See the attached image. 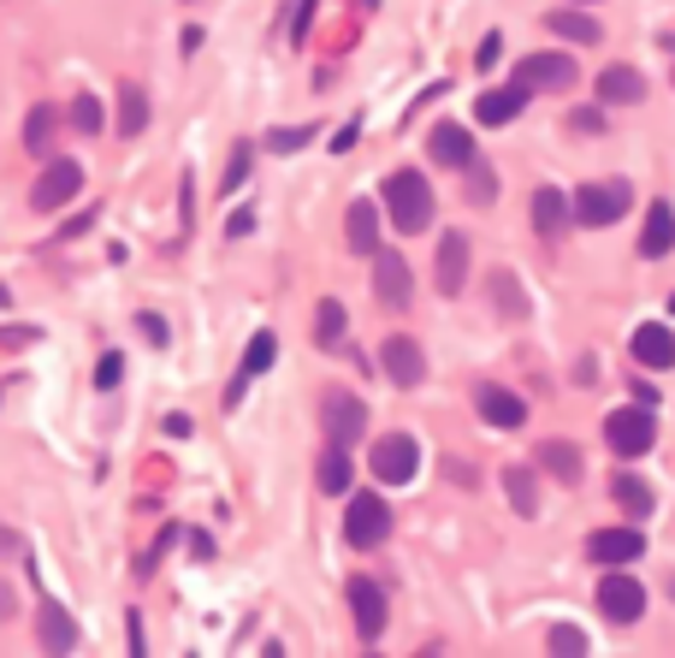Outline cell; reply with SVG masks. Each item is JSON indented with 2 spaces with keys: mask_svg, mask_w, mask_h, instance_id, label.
I'll return each mask as SVG.
<instances>
[{
  "mask_svg": "<svg viewBox=\"0 0 675 658\" xmlns=\"http://www.w3.org/2000/svg\"><path fill=\"white\" fill-rule=\"evenodd\" d=\"M386 214H391V226L398 231H427L433 226V184L421 179L415 167H403V172H391L386 179Z\"/></svg>",
  "mask_w": 675,
  "mask_h": 658,
  "instance_id": "obj_1",
  "label": "cell"
},
{
  "mask_svg": "<svg viewBox=\"0 0 675 658\" xmlns=\"http://www.w3.org/2000/svg\"><path fill=\"white\" fill-rule=\"evenodd\" d=\"M628 202H634L628 179H593L569 196V219H575V226H610V219L628 214Z\"/></svg>",
  "mask_w": 675,
  "mask_h": 658,
  "instance_id": "obj_2",
  "label": "cell"
},
{
  "mask_svg": "<svg viewBox=\"0 0 675 658\" xmlns=\"http://www.w3.org/2000/svg\"><path fill=\"white\" fill-rule=\"evenodd\" d=\"M386 534H391V510L379 492H356L344 510V540L350 546H362V552H374V546H386Z\"/></svg>",
  "mask_w": 675,
  "mask_h": 658,
  "instance_id": "obj_3",
  "label": "cell"
},
{
  "mask_svg": "<svg viewBox=\"0 0 675 658\" xmlns=\"http://www.w3.org/2000/svg\"><path fill=\"white\" fill-rule=\"evenodd\" d=\"M652 439H657V421H652V409H645V404L605 416V445L616 451V457H645Z\"/></svg>",
  "mask_w": 675,
  "mask_h": 658,
  "instance_id": "obj_4",
  "label": "cell"
},
{
  "mask_svg": "<svg viewBox=\"0 0 675 658\" xmlns=\"http://www.w3.org/2000/svg\"><path fill=\"white\" fill-rule=\"evenodd\" d=\"M368 469L386 480V487H409V480H415V469H421V445H415L409 433H386V439L374 445Z\"/></svg>",
  "mask_w": 675,
  "mask_h": 658,
  "instance_id": "obj_5",
  "label": "cell"
},
{
  "mask_svg": "<svg viewBox=\"0 0 675 658\" xmlns=\"http://www.w3.org/2000/svg\"><path fill=\"white\" fill-rule=\"evenodd\" d=\"M575 78H581L575 54H527V60L516 66V83L527 95L534 90H575Z\"/></svg>",
  "mask_w": 675,
  "mask_h": 658,
  "instance_id": "obj_6",
  "label": "cell"
},
{
  "mask_svg": "<svg viewBox=\"0 0 675 658\" xmlns=\"http://www.w3.org/2000/svg\"><path fill=\"white\" fill-rule=\"evenodd\" d=\"M374 297L386 309H409L415 303V273H409V261L398 250H374Z\"/></svg>",
  "mask_w": 675,
  "mask_h": 658,
  "instance_id": "obj_7",
  "label": "cell"
},
{
  "mask_svg": "<svg viewBox=\"0 0 675 658\" xmlns=\"http://www.w3.org/2000/svg\"><path fill=\"white\" fill-rule=\"evenodd\" d=\"M379 368H386V379H391V386L415 392L421 379H427V356H421V344H415V339H403V332H391V339L379 344Z\"/></svg>",
  "mask_w": 675,
  "mask_h": 658,
  "instance_id": "obj_8",
  "label": "cell"
},
{
  "mask_svg": "<svg viewBox=\"0 0 675 658\" xmlns=\"http://www.w3.org/2000/svg\"><path fill=\"white\" fill-rule=\"evenodd\" d=\"M78 190H83V167H78V160H48V172H42L36 190H31V208L54 214V208H66Z\"/></svg>",
  "mask_w": 675,
  "mask_h": 658,
  "instance_id": "obj_9",
  "label": "cell"
},
{
  "mask_svg": "<svg viewBox=\"0 0 675 658\" xmlns=\"http://www.w3.org/2000/svg\"><path fill=\"white\" fill-rule=\"evenodd\" d=\"M598 611H605L610 623H640V611H645V588L634 576H622V564H616V576L598 581Z\"/></svg>",
  "mask_w": 675,
  "mask_h": 658,
  "instance_id": "obj_10",
  "label": "cell"
},
{
  "mask_svg": "<svg viewBox=\"0 0 675 658\" xmlns=\"http://www.w3.org/2000/svg\"><path fill=\"white\" fill-rule=\"evenodd\" d=\"M320 416H327L332 445H356V439L368 433V404H362L356 392H332V398L320 404Z\"/></svg>",
  "mask_w": 675,
  "mask_h": 658,
  "instance_id": "obj_11",
  "label": "cell"
},
{
  "mask_svg": "<svg viewBox=\"0 0 675 658\" xmlns=\"http://www.w3.org/2000/svg\"><path fill=\"white\" fill-rule=\"evenodd\" d=\"M350 611H356V635L379 640L386 635V588L374 576H350Z\"/></svg>",
  "mask_w": 675,
  "mask_h": 658,
  "instance_id": "obj_12",
  "label": "cell"
},
{
  "mask_svg": "<svg viewBox=\"0 0 675 658\" xmlns=\"http://www.w3.org/2000/svg\"><path fill=\"white\" fill-rule=\"evenodd\" d=\"M640 552H645L640 529H598L593 540H586V558L593 564H634Z\"/></svg>",
  "mask_w": 675,
  "mask_h": 658,
  "instance_id": "obj_13",
  "label": "cell"
},
{
  "mask_svg": "<svg viewBox=\"0 0 675 658\" xmlns=\"http://www.w3.org/2000/svg\"><path fill=\"white\" fill-rule=\"evenodd\" d=\"M462 280H468V231H445L438 238V291L462 297Z\"/></svg>",
  "mask_w": 675,
  "mask_h": 658,
  "instance_id": "obj_14",
  "label": "cell"
},
{
  "mask_svg": "<svg viewBox=\"0 0 675 658\" xmlns=\"http://www.w3.org/2000/svg\"><path fill=\"white\" fill-rule=\"evenodd\" d=\"M628 350H634L640 368H675V332L664 327V320H645Z\"/></svg>",
  "mask_w": 675,
  "mask_h": 658,
  "instance_id": "obj_15",
  "label": "cell"
},
{
  "mask_svg": "<svg viewBox=\"0 0 675 658\" xmlns=\"http://www.w3.org/2000/svg\"><path fill=\"white\" fill-rule=\"evenodd\" d=\"M534 231H539L546 243H557V238L569 231V196H563L557 184H539V190H534Z\"/></svg>",
  "mask_w": 675,
  "mask_h": 658,
  "instance_id": "obj_16",
  "label": "cell"
},
{
  "mask_svg": "<svg viewBox=\"0 0 675 658\" xmlns=\"http://www.w3.org/2000/svg\"><path fill=\"white\" fill-rule=\"evenodd\" d=\"M474 409L492 421V428H504V433H510V428H522V421H527V404H522L510 386H480V392H474Z\"/></svg>",
  "mask_w": 675,
  "mask_h": 658,
  "instance_id": "obj_17",
  "label": "cell"
},
{
  "mask_svg": "<svg viewBox=\"0 0 675 658\" xmlns=\"http://www.w3.org/2000/svg\"><path fill=\"white\" fill-rule=\"evenodd\" d=\"M598 101H605V107H634V101H645V78L634 66L598 71Z\"/></svg>",
  "mask_w": 675,
  "mask_h": 658,
  "instance_id": "obj_18",
  "label": "cell"
},
{
  "mask_svg": "<svg viewBox=\"0 0 675 658\" xmlns=\"http://www.w3.org/2000/svg\"><path fill=\"white\" fill-rule=\"evenodd\" d=\"M670 250H675V214H670V202H652V214H645V226H640V256L664 261Z\"/></svg>",
  "mask_w": 675,
  "mask_h": 658,
  "instance_id": "obj_19",
  "label": "cell"
},
{
  "mask_svg": "<svg viewBox=\"0 0 675 658\" xmlns=\"http://www.w3.org/2000/svg\"><path fill=\"white\" fill-rule=\"evenodd\" d=\"M344 231H350V250H356V256H374V250H379V208H374L368 196H362V202H350Z\"/></svg>",
  "mask_w": 675,
  "mask_h": 658,
  "instance_id": "obj_20",
  "label": "cell"
},
{
  "mask_svg": "<svg viewBox=\"0 0 675 658\" xmlns=\"http://www.w3.org/2000/svg\"><path fill=\"white\" fill-rule=\"evenodd\" d=\"M427 149H433L438 167H468V160H474V143H468V131H462V125H433Z\"/></svg>",
  "mask_w": 675,
  "mask_h": 658,
  "instance_id": "obj_21",
  "label": "cell"
},
{
  "mask_svg": "<svg viewBox=\"0 0 675 658\" xmlns=\"http://www.w3.org/2000/svg\"><path fill=\"white\" fill-rule=\"evenodd\" d=\"M546 24H551L563 42H581V48H593V42L605 36V31H598V19H593V12H581V7H575V12H569V7H551Z\"/></svg>",
  "mask_w": 675,
  "mask_h": 658,
  "instance_id": "obj_22",
  "label": "cell"
},
{
  "mask_svg": "<svg viewBox=\"0 0 675 658\" xmlns=\"http://www.w3.org/2000/svg\"><path fill=\"white\" fill-rule=\"evenodd\" d=\"M522 107H527V90H522V83H510V90H487V95L474 101L480 125H510Z\"/></svg>",
  "mask_w": 675,
  "mask_h": 658,
  "instance_id": "obj_23",
  "label": "cell"
},
{
  "mask_svg": "<svg viewBox=\"0 0 675 658\" xmlns=\"http://www.w3.org/2000/svg\"><path fill=\"white\" fill-rule=\"evenodd\" d=\"M534 463H539V469H551L557 480H569V487L581 480V451H575V445H563V439H539Z\"/></svg>",
  "mask_w": 675,
  "mask_h": 658,
  "instance_id": "obj_24",
  "label": "cell"
},
{
  "mask_svg": "<svg viewBox=\"0 0 675 658\" xmlns=\"http://www.w3.org/2000/svg\"><path fill=\"white\" fill-rule=\"evenodd\" d=\"M36 635H42V647H48V653H71V647H78V623H71V611H60L54 599L42 605V628H36Z\"/></svg>",
  "mask_w": 675,
  "mask_h": 658,
  "instance_id": "obj_25",
  "label": "cell"
},
{
  "mask_svg": "<svg viewBox=\"0 0 675 658\" xmlns=\"http://www.w3.org/2000/svg\"><path fill=\"white\" fill-rule=\"evenodd\" d=\"M504 487H510V504H516V517H539V475L527 469V463H510V469H504Z\"/></svg>",
  "mask_w": 675,
  "mask_h": 658,
  "instance_id": "obj_26",
  "label": "cell"
},
{
  "mask_svg": "<svg viewBox=\"0 0 675 658\" xmlns=\"http://www.w3.org/2000/svg\"><path fill=\"white\" fill-rule=\"evenodd\" d=\"M610 499L622 504L634 522H645V517H652V504H657V499H652V487H645L640 475H616V480H610Z\"/></svg>",
  "mask_w": 675,
  "mask_h": 658,
  "instance_id": "obj_27",
  "label": "cell"
},
{
  "mask_svg": "<svg viewBox=\"0 0 675 658\" xmlns=\"http://www.w3.org/2000/svg\"><path fill=\"white\" fill-rule=\"evenodd\" d=\"M142 125H149V95L137 83H125L119 90V137H142Z\"/></svg>",
  "mask_w": 675,
  "mask_h": 658,
  "instance_id": "obj_28",
  "label": "cell"
},
{
  "mask_svg": "<svg viewBox=\"0 0 675 658\" xmlns=\"http://www.w3.org/2000/svg\"><path fill=\"white\" fill-rule=\"evenodd\" d=\"M48 143H54V107H48V101H36V107H31V120H24V149L48 160V155H54Z\"/></svg>",
  "mask_w": 675,
  "mask_h": 658,
  "instance_id": "obj_29",
  "label": "cell"
},
{
  "mask_svg": "<svg viewBox=\"0 0 675 658\" xmlns=\"http://www.w3.org/2000/svg\"><path fill=\"white\" fill-rule=\"evenodd\" d=\"M344 327H350L344 303H338V297H327V303H320V309H314V344H320V350H332L338 339H344Z\"/></svg>",
  "mask_w": 675,
  "mask_h": 658,
  "instance_id": "obj_30",
  "label": "cell"
},
{
  "mask_svg": "<svg viewBox=\"0 0 675 658\" xmlns=\"http://www.w3.org/2000/svg\"><path fill=\"white\" fill-rule=\"evenodd\" d=\"M492 303H497V309H504L510 320H522V315H527V297H522L516 273H504V268L492 273Z\"/></svg>",
  "mask_w": 675,
  "mask_h": 658,
  "instance_id": "obj_31",
  "label": "cell"
},
{
  "mask_svg": "<svg viewBox=\"0 0 675 658\" xmlns=\"http://www.w3.org/2000/svg\"><path fill=\"white\" fill-rule=\"evenodd\" d=\"M273 362H278V339H273V332H255V339H249V350H243V374L255 379V374H267Z\"/></svg>",
  "mask_w": 675,
  "mask_h": 658,
  "instance_id": "obj_32",
  "label": "cell"
},
{
  "mask_svg": "<svg viewBox=\"0 0 675 658\" xmlns=\"http://www.w3.org/2000/svg\"><path fill=\"white\" fill-rule=\"evenodd\" d=\"M468 202H480V208H487V202H497V172L487 167V160H468Z\"/></svg>",
  "mask_w": 675,
  "mask_h": 658,
  "instance_id": "obj_33",
  "label": "cell"
},
{
  "mask_svg": "<svg viewBox=\"0 0 675 658\" xmlns=\"http://www.w3.org/2000/svg\"><path fill=\"white\" fill-rule=\"evenodd\" d=\"M344 487H350V457H344V445H332L320 457V492H344Z\"/></svg>",
  "mask_w": 675,
  "mask_h": 658,
  "instance_id": "obj_34",
  "label": "cell"
},
{
  "mask_svg": "<svg viewBox=\"0 0 675 658\" xmlns=\"http://www.w3.org/2000/svg\"><path fill=\"white\" fill-rule=\"evenodd\" d=\"M249 167H255V149H249V143H238V149H231V167H226V184H219V196H238V184L249 179Z\"/></svg>",
  "mask_w": 675,
  "mask_h": 658,
  "instance_id": "obj_35",
  "label": "cell"
},
{
  "mask_svg": "<svg viewBox=\"0 0 675 658\" xmlns=\"http://www.w3.org/2000/svg\"><path fill=\"white\" fill-rule=\"evenodd\" d=\"M546 647H551V653H563V658H569V653H575V658H581V653H586V635H581V628H575V623H551V635H546Z\"/></svg>",
  "mask_w": 675,
  "mask_h": 658,
  "instance_id": "obj_36",
  "label": "cell"
},
{
  "mask_svg": "<svg viewBox=\"0 0 675 658\" xmlns=\"http://www.w3.org/2000/svg\"><path fill=\"white\" fill-rule=\"evenodd\" d=\"M308 137H314V125H278V131H267V149H278V155H297Z\"/></svg>",
  "mask_w": 675,
  "mask_h": 658,
  "instance_id": "obj_37",
  "label": "cell"
},
{
  "mask_svg": "<svg viewBox=\"0 0 675 658\" xmlns=\"http://www.w3.org/2000/svg\"><path fill=\"white\" fill-rule=\"evenodd\" d=\"M101 120H107V113H101V101H95V95H78V101H71V125H78L83 137H95Z\"/></svg>",
  "mask_w": 675,
  "mask_h": 658,
  "instance_id": "obj_38",
  "label": "cell"
},
{
  "mask_svg": "<svg viewBox=\"0 0 675 658\" xmlns=\"http://www.w3.org/2000/svg\"><path fill=\"white\" fill-rule=\"evenodd\" d=\"M119 379H125V356H119V350H107V356L95 362V386H101V392H113Z\"/></svg>",
  "mask_w": 675,
  "mask_h": 658,
  "instance_id": "obj_39",
  "label": "cell"
},
{
  "mask_svg": "<svg viewBox=\"0 0 675 658\" xmlns=\"http://www.w3.org/2000/svg\"><path fill=\"white\" fill-rule=\"evenodd\" d=\"M308 24H314V0H297V12H290V42H308Z\"/></svg>",
  "mask_w": 675,
  "mask_h": 658,
  "instance_id": "obj_40",
  "label": "cell"
},
{
  "mask_svg": "<svg viewBox=\"0 0 675 658\" xmlns=\"http://www.w3.org/2000/svg\"><path fill=\"white\" fill-rule=\"evenodd\" d=\"M497 54H504V36L487 31V36H480V48H474V66H497Z\"/></svg>",
  "mask_w": 675,
  "mask_h": 658,
  "instance_id": "obj_41",
  "label": "cell"
},
{
  "mask_svg": "<svg viewBox=\"0 0 675 658\" xmlns=\"http://www.w3.org/2000/svg\"><path fill=\"white\" fill-rule=\"evenodd\" d=\"M137 327L149 332V344H172V339H167V320H160V315H149V309H142V315H137Z\"/></svg>",
  "mask_w": 675,
  "mask_h": 658,
  "instance_id": "obj_42",
  "label": "cell"
},
{
  "mask_svg": "<svg viewBox=\"0 0 675 658\" xmlns=\"http://www.w3.org/2000/svg\"><path fill=\"white\" fill-rule=\"evenodd\" d=\"M569 125H575V131H598V125H605V113H598V107H581V113H569Z\"/></svg>",
  "mask_w": 675,
  "mask_h": 658,
  "instance_id": "obj_43",
  "label": "cell"
},
{
  "mask_svg": "<svg viewBox=\"0 0 675 658\" xmlns=\"http://www.w3.org/2000/svg\"><path fill=\"white\" fill-rule=\"evenodd\" d=\"M36 339H42L36 327H7V332H0V344H36Z\"/></svg>",
  "mask_w": 675,
  "mask_h": 658,
  "instance_id": "obj_44",
  "label": "cell"
},
{
  "mask_svg": "<svg viewBox=\"0 0 675 658\" xmlns=\"http://www.w3.org/2000/svg\"><path fill=\"white\" fill-rule=\"evenodd\" d=\"M12 611H19V593H12V581H7V576H0V623H7V617H12Z\"/></svg>",
  "mask_w": 675,
  "mask_h": 658,
  "instance_id": "obj_45",
  "label": "cell"
},
{
  "mask_svg": "<svg viewBox=\"0 0 675 658\" xmlns=\"http://www.w3.org/2000/svg\"><path fill=\"white\" fill-rule=\"evenodd\" d=\"M356 137H362V125L350 120V125H344V131H338V137H332V155H344V149H350V143H356Z\"/></svg>",
  "mask_w": 675,
  "mask_h": 658,
  "instance_id": "obj_46",
  "label": "cell"
},
{
  "mask_svg": "<svg viewBox=\"0 0 675 658\" xmlns=\"http://www.w3.org/2000/svg\"><path fill=\"white\" fill-rule=\"evenodd\" d=\"M249 226H255V214H249V208L226 219V231H231V238H243V231H249Z\"/></svg>",
  "mask_w": 675,
  "mask_h": 658,
  "instance_id": "obj_47",
  "label": "cell"
},
{
  "mask_svg": "<svg viewBox=\"0 0 675 658\" xmlns=\"http://www.w3.org/2000/svg\"><path fill=\"white\" fill-rule=\"evenodd\" d=\"M125 623H130V653H137V658H142V617H137V611H130V617H125Z\"/></svg>",
  "mask_w": 675,
  "mask_h": 658,
  "instance_id": "obj_48",
  "label": "cell"
},
{
  "mask_svg": "<svg viewBox=\"0 0 675 658\" xmlns=\"http://www.w3.org/2000/svg\"><path fill=\"white\" fill-rule=\"evenodd\" d=\"M167 433L172 439H190V416H167Z\"/></svg>",
  "mask_w": 675,
  "mask_h": 658,
  "instance_id": "obj_49",
  "label": "cell"
},
{
  "mask_svg": "<svg viewBox=\"0 0 675 658\" xmlns=\"http://www.w3.org/2000/svg\"><path fill=\"white\" fill-rule=\"evenodd\" d=\"M7 303H12V291H7V285H0V309H7Z\"/></svg>",
  "mask_w": 675,
  "mask_h": 658,
  "instance_id": "obj_50",
  "label": "cell"
},
{
  "mask_svg": "<svg viewBox=\"0 0 675 658\" xmlns=\"http://www.w3.org/2000/svg\"><path fill=\"white\" fill-rule=\"evenodd\" d=\"M575 7H593V0H575Z\"/></svg>",
  "mask_w": 675,
  "mask_h": 658,
  "instance_id": "obj_51",
  "label": "cell"
}]
</instances>
